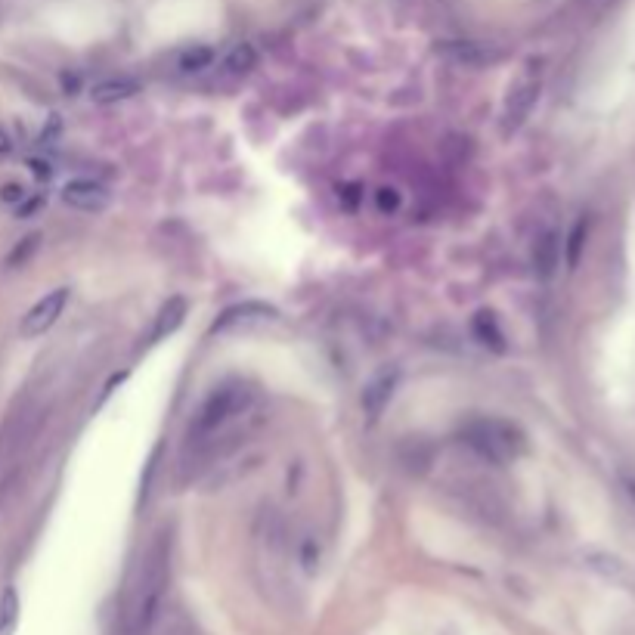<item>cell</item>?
<instances>
[{
  "label": "cell",
  "instance_id": "cell-1",
  "mask_svg": "<svg viewBox=\"0 0 635 635\" xmlns=\"http://www.w3.org/2000/svg\"><path fill=\"white\" fill-rule=\"evenodd\" d=\"M251 406H254V388L248 381H242V378L224 381V385H217L199 406L193 428H189V440L193 443L211 440L220 428H227L230 422L242 419Z\"/></svg>",
  "mask_w": 635,
  "mask_h": 635
},
{
  "label": "cell",
  "instance_id": "cell-2",
  "mask_svg": "<svg viewBox=\"0 0 635 635\" xmlns=\"http://www.w3.org/2000/svg\"><path fill=\"white\" fill-rule=\"evenodd\" d=\"M462 437L474 453L484 456L493 465H505L508 459H515L524 447L521 431L515 425L502 422V419H471L462 428Z\"/></svg>",
  "mask_w": 635,
  "mask_h": 635
},
{
  "label": "cell",
  "instance_id": "cell-3",
  "mask_svg": "<svg viewBox=\"0 0 635 635\" xmlns=\"http://www.w3.org/2000/svg\"><path fill=\"white\" fill-rule=\"evenodd\" d=\"M165 583H168V549L165 546H155L146 567H143V580L134 598V632H146L158 614V605H162V595H165Z\"/></svg>",
  "mask_w": 635,
  "mask_h": 635
},
{
  "label": "cell",
  "instance_id": "cell-4",
  "mask_svg": "<svg viewBox=\"0 0 635 635\" xmlns=\"http://www.w3.org/2000/svg\"><path fill=\"white\" fill-rule=\"evenodd\" d=\"M69 304V289L62 285V289H53L47 292L35 307H31L25 316H22V326H19V335L22 338H41L44 332H50L56 326V320L62 316V310H66Z\"/></svg>",
  "mask_w": 635,
  "mask_h": 635
},
{
  "label": "cell",
  "instance_id": "cell-5",
  "mask_svg": "<svg viewBox=\"0 0 635 635\" xmlns=\"http://www.w3.org/2000/svg\"><path fill=\"white\" fill-rule=\"evenodd\" d=\"M397 381H400V369L397 366H378L363 385V394H360V403H363V412L369 419H378L381 412H385V406L391 403L394 391H397Z\"/></svg>",
  "mask_w": 635,
  "mask_h": 635
},
{
  "label": "cell",
  "instance_id": "cell-6",
  "mask_svg": "<svg viewBox=\"0 0 635 635\" xmlns=\"http://www.w3.org/2000/svg\"><path fill=\"white\" fill-rule=\"evenodd\" d=\"M539 78H524L512 87V93H508L505 100V112H502V131L505 134H515L518 127L527 121V115L533 112L536 100H539Z\"/></svg>",
  "mask_w": 635,
  "mask_h": 635
},
{
  "label": "cell",
  "instance_id": "cell-7",
  "mask_svg": "<svg viewBox=\"0 0 635 635\" xmlns=\"http://www.w3.org/2000/svg\"><path fill=\"white\" fill-rule=\"evenodd\" d=\"M62 202L78 211H103L109 205V189L97 180H72L62 186Z\"/></svg>",
  "mask_w": 635,
  "mask_h": 635
},
{
  "label": "cell",
  "instance_id": "cell-8",
  "mask_svg": "<svg viewBox=\"0 0 635 635\" xmlns=\"http://www.w3.org/2000/svg\"><path fill=\"white\" fill-rule=\"evenodd\" d=\"M276 307L264 304V301H245V304H236L230 310L220 313V320L211 326V332H224V329H233L239 323H264V320H276Z\"/></svg>",
  "mask_w": 635,
  "mask_h": 635
},
{
  "label": "cell",
  "instance_id": "cell-9",
  "mask_svg": "<svg viewBox=\"0 0 635 635\" xmlns=\"http://www.w3.org/2000/svg\"><path fill=\"white\" fill-rule=\"evenodd\" d=\"M186 320V301L183 298H168L165 307L158 310L155 316V326H152V341H162L168 335H174Z\"/></svg>",
  "mask_w": 635,
  "mask_h": 635
},
{
  "label": "cell",
  "instance_id": "cell-10",
  "mask_svg": "<svg viewBox=\"0 0 635 635\" xmlns=\"http://www.w3.org/2000/svg\"><path fill=\"white\" fill-rule=\"evenodd\" d=\"M137 90H140V84H137V81H131V78L100 81V84H93V90H90V100H93V103H100V106H109V103L131 100Z\"/></svg>",
  "mask_w": 635,
  "mask_h": 635
},
{
  "label": "cell",
  "instance_id": "cell-11",
  "mask_svg": "<svg viewBox=\"0 0 635 635\" xmlns=\"http://www.w3.org/2000/svg\"><path fill=\"white\" fill-rule=\"evenodd\" d=\"M558 267V236L546 233L536 239V270L543 279H549Z\"/></svg>",
  "mask_w": 635,
  "mask_h": 635
},
{
  "label": "cell",
  "instance_id": "cell-12",
  "mask_svg": "<svg viewBox=\"0 0 635 635\" xmlns=\"http://www.w3.org/2000/svg\"><path fill=\"white\" fill-rule=\"evenodd\" d=\"M474 335L481 338V344H487V347H493V351H505V335L499 332V326H496V316L490 313V310H484V313H478L474 316Z\"/></svg>",
  "mask_w": 635,
  "mask_h": 635
},
{
  "label": "cell",
  "instance_id": "cell-13",
  "mask_svg": "<svg viewBox=\"0 0 635 635\" xmlns=\"http://www.w3.org/2000/svg\"><path fill=\"white\" fill-rule=\"evenodd\" d=\"M19 626V592L13 586L0 595V635H13Z\"/></svg>",
  "mask_w": 635,
  "mask_h": 635
},
{
  "label": "cell",
  "instance_id": "cell-14",
  "mask_svg": "<svg viewBox=\"0 0 635 635\" xmlns=\"http://www.w3.org/2000/svg\"><path fill=\"white\" fill-rule=\"evenodd\" d=\"M227 72L230 75H248L254 66H258V53H254V47L251 44H236L230 53H227Z\"/></svg>",
  "mask_w": 635,
  "mask_h": 635
},
{
  "label": "cell",
  "instance_id": "cell-15",
  "mask_svg": "<svg viewBox=\"0 0 635 635\" xmlns=\"http://www.w3.org/2000/svg\"><path fill=\"white\" fill-rule=\"evenodd\" d=\"M586 233H589V220H580V224L574 227V233H570V239H567V267H577L580 264V254H583V245H586Z\"/></svg>",
  "mask_w": 635,
  "mask_h": 635
},
{
  "label": "cell",
  "instance_id": "cell-16",
  "mask_svg": "<svg viewBox=\"0 0 635 635\" xmlns=\"http://www.w3.org/2000/svg\"><path fill=\"white\" fill-rule=\"evenodd\" d=\"M211 59H214V53L208 47H196L180 59V69L183 72H202L205 66H211Z\"/></svg>",
  "mask_w": 635,
  "mask_h": 635
},
{
  "label": "cell",
  "instance_id": "cell-17",
  "mask_svg": "<svg viewBox=\"0 0 635 635\" xmlns=\"http://www.w3.org/2000/svg\"><path fill=\"white\" fill-rule=\"evenodd\" d=\"M375 202H378L381 214H391V211L400 208V193H397V189H391V186H385V189H378V193H375Z\"/></svg>",
  "mask_w": 635,
  "mask_h": 635
},
{
  "label": "cell",
  "instance_id": "cell-18",
  "mask_svg": "<svg viewBox=\"0 0 635 635\" xmlns=\"http://www.w3.org/2000/svg\"><path fill=\"white\" fill-rule=\"evenodd\" d=\"M22 186L19 183H7L4 189H0V199H4V202H22Z\"/></svg>",
  "mask_w": 635,
  "mask_h": 635
},
{
  "label": "cell",
  "instance_id": "cell-19",
  "mask_svg": "<svg viewBox=\"0 0 635 635\" xmlns=\"http://www.w3.org/2000/svg\"><path fill=\"white\" fill-rule=\"evenodd\" d=\"M168 635H196V629H193V623H189V620H180V623H174L168 629Z\"/></svg>",
  "mask_w": 635,
  "mask_h": 635
},
{
  "label": "cell",
  "instance_id": "cell-20",
  "mask_svg": "<svg viewBox=\"0 0 635 635\" xmlns=\"http://www.w3.org/2000/svg\"><path fill=\"white\" fill-rule=\"evenodd\" d=\"M10 137H7V131H4V127H0V152H10Z\"/></svg>",
  "mask_w": 635,
  "mask_h": 635
}]
</instances>
